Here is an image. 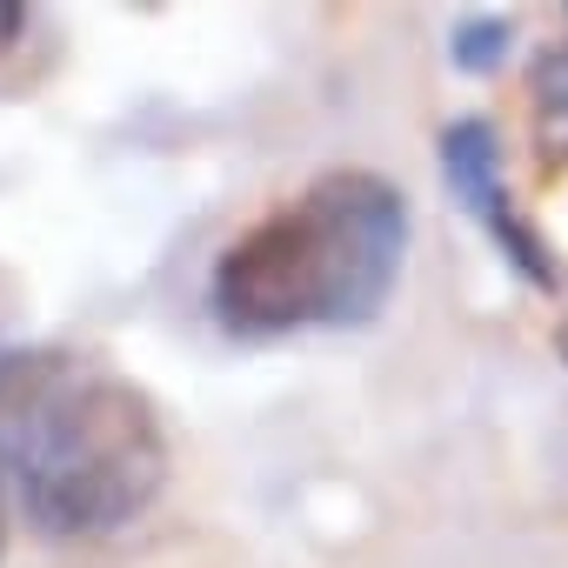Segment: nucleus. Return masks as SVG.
Listing matches in <instances>:
<instances>
[{
	"mask_svg": "<svg viewBox=\"0 0 568 568\" xmlns=\"http://www.w3.org/2000/svg\"><path fill=\"white\" fill-rule=\"evenodd\" d=\"M0 475L54 541L114 535L168 488V428L128 375L74 348L0 355Z\"/></svg>",
	"mask_w": 568,
	"mask_h": 568,
	"instance_id": "1",
	"label": "nucleus"
},
{
	"mask_svg": "<svg viewBox=\"0 0 568 568\" xmlns=\"http://www.w3.org/2000/svg\"><path fill=\"white\" fill-rule=\"evenodd\" d=\"M495 41H501V28H468V34L455 41V61H462V68H488V61H495Z\"/></svg>",
	"mask_w": 568,
	"mask_h": 568,
	"instance_id": "5",
	"label": "nucleus"
},
{
	"mask_svg": "<svg viewBox=\"0 0 568 568\" xmlns=\"http://www.w3.org/2000/svg\"><path fill=\"white\" fill-rule=\"evenodd\" d=\"M28 28H34V14L21 8V0H0V54H8V48L28 34Z\"/></svg>",
	"mask_w": 568,
	"mask_h": 568,
	"instance_id": "6",
	"label": "nucleus"
},
{
	"mask_svg": "<svg viewBox=\"0 0 568 568\" xmlns=\"http://www.w3.org/2000/svg\"><path fill=\"white\" fill-rule=\"evenodd\" d=\"M0 541H8V501H0Z\"/></svg>",
	"mask_w": 568,
	"mask_h": 568,
	"instance_id": "7",
	"label": "nucleus"
},
{
	"mask_svg": "<svg viewBox=\"0 0 568 568\" xmlns=\"http://www.w3.org/2000/svg\"><path fill=\"white\" fill-rule=\"evenodd\" d=\"M528 134L541 174H568V41L541 48L528 68Z\"/></svg>",
	"mask_w": 568,
	"mask_h": 568,
	"instance_id": "4",
	"label": "nucleus"
},
{
	"mask_svg": "<svg viewBox=\"0 0 568 568\" xmlns=\"http://www.w3.org/2000/svg\"><path fill=\"white\" fill-rule=\"evenodd\" d=\"M442 168H448V187L468 201V214L475 221H488V234L508 247V261L528 274V281H541V288H555V267H548V254H541V241L515 221V207H508V194H501V161H495V134L481 128V121H462V128H448L442 134Z\"/></svg>",
	"mask_w": 568,
	"mask_h": 568,
	"instance_id": "3",
	"label": "nucleus"
},
{
	"mask_svg": "<svg viewBox=\"0 0 568 568\" xmlns=\"http://www.w3.org/2000/svg\"><path fill=\"white\" fill-rule=\"evenodd\" d=\"M561 355H568V322H561Z\"/></svg>",
	"mask_w": 568,
	"mask_h": 568,
	"instance_id": "8",
	"label": "nucleus"
},
{
	"mask_svg": "<svg viewBox=\"0 0 568 568\" xmlns=\"http://www.w3.org/2000/svg\"><path fill=\"white\" fill-rule=\"evenodd\" d=\"M408 261V201L368 168H328L241 227L214 261V315L234 335L362 328Z\"/></svg>",
	"mask_w": 568,
	"mask_h": 568,
	"instance_id": "2",
	"label": "nucleus"
}]
</instances>
